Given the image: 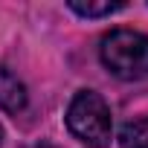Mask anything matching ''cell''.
<instances>
[{"label": "cell", "mask_w": 148, "mask_h": 148, "mask_svg": "<svg viewBox=\"0 0 148 148\" xmlns=\"http://www.w3.org/2000/svg\"><path fill=\"white\" fill-rule=\"evenodd\" d=\"M29 102V93H26V84L15 76L9 67H0V108L6 113H21Z\"/></svg>", "instance_id": "3957f363"}, {"label": "cell", "mask_w": 148, "mask_h": 148, "mask_svg": "<svg viewBox=\"0 0 148 148\" xmlns=\"http://www.w3.org/2000/svg\"><path fill=\"white\" fill-rule=\"evenodd\" d=\"M67 131L87 148H108L113 139V116L96 90H79L67 105Z\"/></svg>", "instance_id": "6da1fadb"}, {"label": "cell", "mask_w": 148, "mask_h": 148, "mask_svg": "<svg viewBox=\"0 0 148 148\" xmlns=\"http://www.w3.org/2000/svg\"><path fill=\"white\" fill-rule=\"evenodd\" d=\"M67 9L76 12L79 18H108V15L125 9V3H110V0H105V3H82V0H70Z\"/></svg>", "instance_id": "5b68a950"}, {"label": "cell", "mask_w": 148, "mask_h": 148, "mask_svg": "<svg viewBox=\"0 0 148 148\" xmlns=\"http://www.w3.org/2000/svg\"><path fill=\"white\" fill-rule=\"evenodd\" d=\"M0 145H3V125H0Z\"/></svg>", "instance_id": "8992f818"}, {"label": "cell", "mask_w": 148, "mask_h": 148, "mask_svg": "<svg viewBox=\"0 0 148 148\" xmlns=\"http://www.w3.org/2000/svg\"><path fill=\"white\" fill-rule=\"evenodd\" d=\"M102 64L116 79L136 82L148 76V35L136 29H110L99 44Z\"/></svg>", "instance_id": "7a4b0ae2"}, {"label": "cell", "mask_w": 148, "mask_h": 148, "mask_svg": "<svg viewBox=\"0 0 148 148\" xmlns=\"http://www.w3.org/2000/svg\"><path fill=\"white\" fill-rule=\"evenodd\" d=\"M119 148H148V116H136L122 125Z\"/></svg>", "instance_id": "277c9868"}]
</instances>
